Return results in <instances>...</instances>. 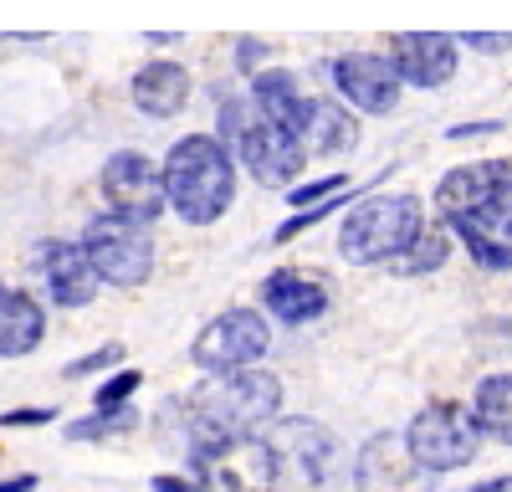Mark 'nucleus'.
Masks as SVG:
<instances>
[{
    "instance_id": "obj_12",
    "label": "nucleus",
    "mask_w": 512,
    "mask_h": 492,
    "mask_svg": "<svg viewBox=\"0 0 512 492\" xmlns=\"http://www.w3.org/2000/svg\"><path fill=\"white\" fill-rule=\"evenodd\" d=\"M333 82L359 113H395L400 108V88L405 77L390 57H369V52H349L333 62Z\"/></svg>"
},
{
    "instance_id": "obj_25",
    "label": "nucleus",
    "mask_w": 512,
    "mask_h": 492,
    "mask_svg": "<svg viewBox=\"0 0 512 492\" xmlns=\"http://www.w3.org/2000/svg\"><path fill=\"white\" fill-rule=\"evenodd\" d=\"M338 211H344V190H338V195H328V200H318V205H308V211H297L287 226H277V241L303 236L308 226H318V221H328V216H338Z\"/></svg>"
},
{
    "instance_id": "obj_1",
    "label": "nucleus",
    "mask_w": 512,
    "mask_h": 492,
    "mask_svg": "<svg viewBox=\"0 0 512 492\" xmlns=\"http://www.w3.org/2000/svg\"><path fill=\"white\" fill-rule=\"evenodd\" d=\"M282 385L267 369H221L190 395V457H210L277 421Z\"/></svg>"
},
{
    "instance_id": "obj_7",
    "label": "nucleus",
    "mask_w": 512,
    "mask_h": 492,
    "mask_svg": "<svg viewBox=\"0 0 512 492\" xmlns=\"http://www.w3.org/2000/svg\"><path fill=\"white\" fill-rule=\"evenodd\" d=\"M267 344H272L267 318L256 313V308H231V313L210 318V323L200 328V339H195L190 354H195L200 369L221 375V369H246V364H256V359L267 354Z\"/></svg>"
},
{
    "instance_id": "obj_23",
    "label": "nucleus",
    "mask_w": 512,
    "mask_h": 492,
    "mask_svg": "<svg viewBox=\"0 0 512 492\" xmlns=\"http://www.w3.org/2000/svg\"><path fill=\"white\" fill-rule=\"evenodd\" d=\"M451 257V236L446 231H425L420 226V236L405 246V252L390 262V272H400V277H420V272H436L441 262Z\"/></svg>"
},
{
    "instance_id": "obj_5",
    "label": "nucleus",
    "mask_w": 512,
    "mask_h": 492,
    "mask_svg": "<svg viewBox=\"0 0 512 492\" xmlns=\"http://www.w3.org/2000/svg\"><path fill=\"white\" fill-rule=\"evenodd\" d=\"M82 246H88L98 277L113 282V287H139L154 272V241H149L144 221H128L118 211L113 216H98L88 226V236H82Z\"/></svg>"
},
{
    "instance_id": "obj_27",
    "label": "nucleus",
    "mask_w": 512,
    "mask_h": 492,
    "mask_svg": "<svg viewBox=\"0 0 512 492\" xmlns=\"http://www.w3.org/2000/svg\"><path fill=\"white\" fill-rule=\"evenodd\" d=\"M118 359H123V344H103V349H93V354L72 359V364H67V380H82V375H98V369H113Z\"/></svg>"
},
{
    "instance_id": "obj_8",
    "label": "nucleus",
    "mask_w": 512,
    "mask_h": 492,
    "mask_svg": "<svg viewBox=\"0 0 512 492\" xmlns=\"http://www.w3.org/2000/svg\"><path fill=\"white\" fill-rule=\"evenodd\" d=\"M103 195H108V205H113L118 216L149 226V221L164 211V200H169V190H164V164H154V159H144V154H134V149L113 154V159L103 164Z\"/></svg>"
},
{
    "instance_id": "obj_34",
    "label": "nucleus",
    "mask_w": 512,
    "mask_h": 492,
    "mask_svg": "<svg viewBox=\"0 0 512 492\" xmlns=\"http://www.w3.org/2000/svg\"><path fill=\"white\" fill-rule=\"evenodd\" d=\"M0 492H36V477H31V472H21V477H6V482H0Z\"/></svg>"
},
{
    "instance_id": "obj_30",
    "label": "nucleus",
    "mask_w": 512,
    "mask_h": 492,
    "mask_svg": "<svg viewBox=\"0 0 512 492\" xmlns=\"http://www.w3.org/2000/svg\"><path fill=\"white\" fill-rule=\"evenodd\" d=\"M47 421H57V410H52V405H31V410H6V416H0V426H47Z\"/></svg>"
},
{
    "instance_id": "obj_4",
    "label": "nucleus",
    "mask_w": 512,
    "mask_h": 492,
    "mask_svg": "<svg viewBox=\"0 0 512 492\" xmlns=\"http://www.w3.org/2000/svg\"><path fill=\"white\" fill-rule=\"evenodd\" d=\"M482 421H477V410H466L456 400H441V405H425L420 416L410 421L405 441L415 451V462L425 472H456L466 467L482 451Z\"/></svg>"
},
{
    "instance_id": "obj_29",
    "label": "nucleus",
    "mask_w": 512,
    "mask_h": 492,
    "mask_svg": "<svg viewBox=\"0 0 512 492\" xmlns=\"http://www.w3.org/2000/svg\"><path fill=\"white\" fill-rule=\"evenodd\" d=\"M466 47H477V52L497 57V52L512 47V31H466Z\"/></svg>"
},
{
    "instance_id": "obj_21",
    "label": "nucleus",
    "mask_w": 512,
    "mask_h": 492,
    "mask_svg": "<svg viewBox=\"0 0 512 492\" xmlns=\"http://www.w3.org/2000/svg\"><path fill=\"white\" fill-rule=\"evenodd\" d=\"M251 103L262 108V118L282 123V129H292V134H297L303 108H308V98H297V82H292L287 72H272V67L251 77Z\"/></svg>"
},
{
    "instance_id": "obj_9",
    "label": "nucleus",
    "mask_w": 512,
    "mask_h": 492,
    "mask_svg": "<svg viewBox=\"0 0 512 492\" xmlns=\"http://www.w3.org/2000/svg\"><path fill=\"white\" fill-rule=\"evenodd\" d=\"M446 226L466 241V252L477 257V267L507 272V267H512V180H507L497 195H487L477 211L451 216Z\"/></svg>"
},
{
    "instance_id": "obj_10",
    "label": "nucleus",
    "mask_w": 512,
    "mask_h": 492,
    "mask_svg": "<svg viewBox=\"0 0 512 492\" xmlns=\"http://www.w3.org/2000/svg\"><path fill=\"white\" fill-rule=\"evenodd\" d=\"M303 154H308L303 139H297L292 129H282V123L262 118V108H256V118L246 123V134L236 139V159L262 185H287L297 170H303Z\"/></svg>"
},
{
    "instance_id": "obj_16",
    "label": "nucleus",
    "mask_w": 512,
    "mask_h": 492,
    "mask_svg": "<svg viewBox=\"0 0 512 492\" xmlns=\"http://www.w3.org/2000/svg\"><path fill=\"white\" fill-rule=\"evenodd\" d=\"M507 180H512V164H502V159L461 164V170H451V175L436 185V205H441L446 221H451V216H466V211H477L487 195H497Z\"/></svg>"
},
{
    "instance_id": "obj_14",
    "label": "nucleus",
    "mask_w": 512,
    "mask_h": 492,
    "mask_svg": "<svg viewBox=\"0 0 512 492\" xmlns=\"http://www.w3.org/2000/svg\"><path fill=\"white\" fill-rule=\"evenodd\" d=\"M272 451H277L282 477L303 482V487H318V482H328V472H333V436L318 431L313 421H277Z\"/></svg>"
},
{
    "instance_id": "obj_11",
    "label": "nucleus",
    "mask_w": 512,
    "mask_h": 492,
    "mask_svg": "<svg viewBox=\"0 0 512 492\" xmlns=\"http://www.w3.org/2000/svg\"><path fill=\"white\" fill-rule=\"evenodd\" d=\"M425 477L431 472L415 462L410 441L395 436V431L369 436L364 451H359V467H354V487L359 492H425Z\"/></svg>"
},
{
    "instance_id": "obj_31",
    "label": "nucleus",
    "mask_w": 512,
    "mask_h": 492,
    "mask_svg": "<svg viewBox=\"0 0 512 492\" xmlns=\"http://www.w3.org/2000/svg\"><path fill=\"white\" fill-rule=\"evenodd\" d=\"M154 492H210V487H205L200 477L190 482V477H169V472H164V477H154Z\"/></svg>"
},
{
    "instance_id": "obj_22",
    "label": "nucleus",
    "mask_w": 512,
    "mask_h": 492,
    "mask_svg": "<svg viewBox=\"0 0 512 492\" xmlns=\"http://www.w3.org/2000/svg\"><path fill=\"white\" fill-rule=\"evenodd\" d=\"M472 410H477V421H482V431L492 441L512 446V375H487L477 385V405Z\"/></svg>"
},
{
    "instance_id": "obj_17",
    "label": "nucleus",
    "mask_w": 512,
    "mask_h": 492,
    "mask_svg": "<svg viewBox=\"0 0 512 492\" xmlns=\"http://www.w3.org/2000/svg\"><path fill=\"white\" fill-rule=\"evenodd\" d=\"M134 103L149 118H175L190 103V72L180 62H149L134 72Z\"/></svg>"
},
{
    "instance_id": "obj_28",
    "label": "nucleus",
    "mask_w": 512,
    "mask_h": 492,
    "mask_svg": "<svg viewBox=\"0 0 512 492\" xmlns=\"http://www.w3.org/2000/svg\"><path fill=\"white\" fill-rule=\"evenodd\" d=\"M338 190H349V180L344 175H323L318 185H292V205H318V200H328V195H338Z\"/></svg>"
},
{
    "instance_id": "obj_19",
    "label": "nucleus",
    "mask_w": 512,
    "mask_h": 492,
    "mask_svg": "<svg viewBox=\"0 0 512 492\" xmlns=\"http://www.w3.org/2000/svg\"><path fill=\"white\" fill-rule=\"evenodd\" d=\"M354 134H359V123L338 108V103L308 98L303 123H297V139H303V149H313V154H344V149L354 144Z\"/></svg>"
},
{
    "instance_id": "obj_35",
    "label": "nucleus",
    "mask_w": 512,
    "mask_h": 492,
    "mask_svg": "<svg viewBox=\"0 0 512 492\" xmlns=\"http://www.w3.org/2000/svg\"><path fill=\"white\" fill-rule=\"evenodd\" d=\"M472 492H512V477H492V482H477Z\"/></svg>"
},
{
    "instance_id": "obj_33",
    "label": "nucleus",
    "mask_w": 512,
    "mask_h": 492,
    "mask_svg": "<svg viewBox=\"0 0 512 492\" xmlns=\"http://www.w3.org/2000/svg\"><path fill=\"white\" fill-rule=\"evenodd\" d=\"M502 123H461V129H451V139H477V134H497Z\"/></svg>"
},
{
    "instance_id": "obj_15",
    "label": "nucleus",
    "mask_w": 512,
    "mask_h": 492,
    "mask_svg": "<svg viewBox=\"0 0 512 492\" xmlns=\"http://www.w3.org/2000/svg\"><path fill=\"white\" fill-rule=\"evenodd\" d=\"M390 62L400 67L405 82H415V88H441L456 72V41L441 36V31H405V36H395Z\"/></svg>"
},
{
    "instance_id": "obj_18",
    "label": "nucleus",
    "mask_w": 512,
    "mask_h": 492,
    "mask_svg": "<svg viewBox=\"0 0 512 492\" xmlns=\"http://www.w3.org/2000/svg\"><path fill=\"white\" fill-rule=\"evenodd\" d=\"M262 298H267V308L282 323H313L328 308V287L313 282V277H303V272H272L262 282Z\"/></svg>"
},
{
    "instance_id": "obj_24",
    "label": "nucleus",
    "mask_w": 512,
    "mask_h": 492,
    "mask_svg": "<svg viewBox=\"0 0 512 492\" xmlns=\"http://www.w3.org/2000/svg\"><path fill=\"white\" fill-rule=\"evenodd\" d=\"M134 426H139L134 410L113 405V410H98V416H88V421H72L67 436H72V441H103V436H113V431H134Z\"/></svg>"
},
{
    "instance_id": "obj_26",
    "label": "nucleus",
    "mask_w": 512,
    "mask_h": 492,
    "mask_svg": "<svg viewBox=\"0 0 512 492\" xmlns=\"http://www.w3.org/2000/svg\"><path fill=\"white\" fill-rule=\"evenodd\" d=\"M139 369H118V375L113 380H103L98 385V410H113V405H128V395H134L139 390Z\"/></svg>"
},
{
    "instance_id": "obj_13",
    "label": "nucleus",
    "mask_w": 512,
    "mask_h": 492,
    "mask_svg": "<svg viewBox=\"0 0 512 492\" xmlns=\"http://www.w3.org/2000/svg\"><path fill=\"white\" fill-rule=\"evenodd\" d=\"M31 262H36L41 282H47L52 303H62V308H82V303H93L98 282H103V277H98V267H93V257H88V246H72V241H47Z\"/></svg>"
},
{
    "instance_id": "obj_3",
    "label": "nucleus",
    "mask_w": 512,
    "mask_h": 492,
    "mask_svg": "<svg viewBox=\"0 0 512 492\" xmlns=\"http://www.w3.org/2000/svg\"><path fill=\"white\" fill-rule=\"evenodd\" d=\"M415 236H420L415 195H369L354 205L344 231H338V252L354 267H374V262H395Z\"/></svg>"
},
{
    "instance_id": "obj_20",
    "label": "nucleus",
    "mask_w": 512,
    "mask_h": 492,
    "mask_svg": "<svg viewBox=\"0 0 512 492\" xmlns=\"http://www.w3.org/2000/svg\"><path fill=\"white\" fill-rule=\"evenodd\" d=\"M47 334V318H41L36 298L26 293H0V354L6 359H21L41 344Z\"/></svg>"
},
{
    "instance_id": "obj_2",
    "label": "nucleus",
    "mask_w": 512,
    "mask_h": 492,
    "mask_svg": "<svg viewBox=\"0 0 512 492\" xmlns=\"http://www.w3.org/2000/svg\"><path fill=\"white\" fill-rule=\"evenodd\" d=\"M164 190H169V205H175L190 226L221 221L226 205L236 200V164H231L226 144L210 139V134L180 139L164 159Z\"/></svg>"
},
{
    "instance_id": "obj_6",
    "label": "nucleus",
    "mask_w": 512,
    "mask_h": 492,
    "mask_svg": "<svg viewBox=\"0 0 512 492\" xmlns=\"http://www.w3.org/2000/svg\"><path fill=\"white\" fill-rule=\"evenodd\" d=\"M190 462L210 492H277V482H282L277 451L262 436H241L221 451H210V457H190Z\"/></svg>"
},
{
    "instance_id": "obj_32",
    "label": "nucleus",
    "mask_w": 512,
    "mask_h": 492,
    "mask_svg": "<svg viewBox=\"0 0 512 492\" xmlns=\"http://www.w3.org/2000/svg\"><path fill=\"white\" fill-rule=\"evenodd\" d=\"M262 41H256V36H246V41H236V67H256V62H262Z\"/></svg>"
}]
</instances>
